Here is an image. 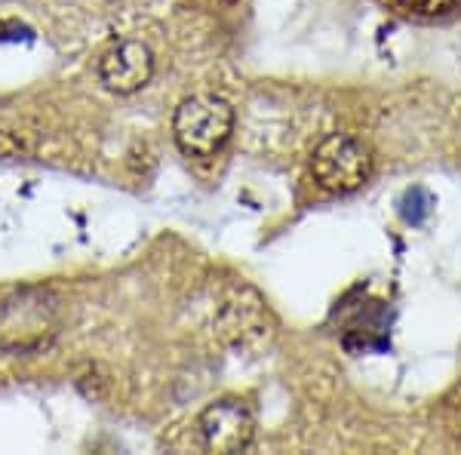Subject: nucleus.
Returning <instances> with one entry per match:
<instances>
[{
    "instance_id": "obj_5",
    "label": "nucleus",
    "mask_w": 461,
    "mask_h": 455,
    "mask_svg": "<svg viewBox=\"0 0 461 455\" xmlns=\"http://www.w3.org/2000/svg\"><path fill=\"white\" fill-rule=\"evenodd\" d=\"M154 77V53L142 41H121L99 59V80L117 96H132Z\"/></svg>"
},
{
    "instance_id": "obj_6",
    "label": "nucleus",
    "mask_w": 461,
    "mask_h": 455,
    "mask_svg": "<svg viewBox=\"0 0 461 455\" xmlns=\"http://www.w3.org/2000/svg\"><path fill=\"white\" fill-rule=\"evenodd\" d=\"M430 213V197H428V191H421V188H412L403 197V219L406 222H412V225H419L421 219Z\"/></svg>"
},
{
    "instance_id": "obj_2",
    "label": "nucleus",
    "mask_w": 461,
    "mask_h": 455,
    "mask_svg": "<svg viewBox=\"0 0 461 455\" xmlns=\"http://www.w3.org/2000/svg\"><path fill=\"white\" fill-rule=\"evenodd\" d=\"M234 132V108L215 93L185 99L173 114V139L188 158H212Z\"/></svg>"
},
{
    "instance_id": "obj_3",
    "label": "nucleus",
    "mask_w": 461,
    "mask_h": 455,
    "mask_svg": "<svg viewBox=\"0 0 461 455\" xmlns=\"http://www.w3.org/2000/svg\"><path fill=\"white\" fill-rule=\"evenodd\" d=\"M311 176L323 191L351 194L373 176V148L354 132H332L314 148Z\"/></svg>"
},
{
    "instance_id": "obj_7",
    "label": "nucleus",
    "mask_w": 461,
    "mask_h": 455,
    "mask_svg": "<svg viewBox=\"0 0 461 455\" xmlns=\"http://www.w3.org/2000/svg\"><path fill=\"white\" fill-rule=\"evenodd\" d=\"M400 4L412 13H421V16H440V13L452 10L458 0H400Z\"/></svg>"
},
{
    "instance_id": "obj_1",
    "label": "nucleus",
    "mask_w": 461,
    "mask_h": 455,
    "mask_svg": "<svg viewBox=\"0 0 461 455\" xmlns=\"http://www.w3.org/2000/svg\"><path fill=\"white\" fill-rule=\"evenodd\" d=\"M59 323H62V302L53 289H16L0 302V350L32 354L56 339Z\"/></svg>"
},
{
    "instance_id": "obj_4",
    "label": "nucleus",
    "mask_w": 461,
    "mask_h": 455,
    "mask_svg": "<svg viewBox=\"0 0 461 455\" xmlns=\"http://www.w3.org/2000/svg\"><path fill=\"white\" fill-rule=\"evenodd\" d=\"M197 434L206 452H243L256 437V415L247 400L221 397L200 413Z\"/></svg>"
}]
</instances>
